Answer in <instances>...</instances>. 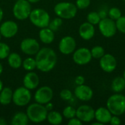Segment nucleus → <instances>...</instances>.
I'll return each mask as SVG.
<instances>
[{
    "instance_id": "1",
    "label": "nucleus",
    "mask_w": 125,
    "mask_h": 125,
    "mask_svg": "<svg viewBox=\"0 0 125 125\" xmlns=\"http://www.w3.org/2000/svg\"><path fill=\"white\" fill-rule=\"evenodd\" d=\"M57 59V54L53 49L42 48L35 55L37 69L42 73H48L55 67Z\"/></svg>"
},
{
    "instance_id": "2",
    "label": "nucleus",
    "mask_w": 125,
    "mask_h": 125,
    "mask_svg": "<svg viewBox=\"0 0 125 125\" xmlns=\"http://www.w3.org/2000/svg\"><path fill=\"white\" fill-rule=\"evenodd\" d=\"M26 113L30 122L33 123H41L46 120L48 111L44 105L35 102L27 107Z\"/></svg>"
},
{
    "instance_id": "3",
    "label": "nucleus",
    "mask_w": 125,
    "mask_h": 125,
    "mask_svg": "<svg viewBox=\"0 0 125 125\" xmlns=\"http://www.w3.org/2000/svg\"><path fill=\"white\" fill-rule=\"evenodd\" d=\"M106 107L112 115L122 116L125 113V96L116 93L109 97L106 103Z\"/></svg>"
},
{
    "instance_id": "4",
    "label": "nucleus",
    "mask_w": 125,
    "mask_h": 125,
    "mask_svg": "<svg viewBox=\"0 0 125 125\" xmlns=\"http://www.w3.org/2000/svg\"><path fill=\"white\" fill-rule=\"evenodd\" d=\"M54 13L62 19H72L75 17L78 8L76 5L69 1H61L57 3L53 8Z\"/></svg>"
},
{
    "instance_id": "5",
    "label": "nucleus",
    "mask_w": 125,
    "mask_h": 125,
    "mask_svg": "<svg viewBox=\"0 0 125 125\" xmlns=\"http://www.w3.org/2000/svg\"><path fill=\"white\" fill-rule=\"evenodd\" d=\"M29 18L34 26L40 29L48 27L51 21L49 13L42 8H35L31 10Z\"/></svg>"
},
{
    "instance_id": "6",
    "label": "nucleus",
    "mask_w": 125,
    "mask_h": 125,
    "mask_svg": "<svg viewBox=\"0 0 125 125\" xmlns=\"http://www.w3.org/2000/svg\"><path fill=\"white\" fill-rule=\"evenodd\" d=\"M31 11V3L27 0H17L12 7L13 15L19 21H24L29 18Z\"/></svg>"
},
{
    "instance_id": "7",
    "label": "nucleus",
    "mask_w": 125,
    "mask_h": 125,
    "mask_svg": "<svg viewBox=\"0 0 125 125\" xmlns=\"http://www.w3.org/2000/svg\"><path fill=\"white\" fill-rule=\"evenodd\" d=\"M31 100V90L24 86H20L13 91L12 103L18 106L23 107L27 105Z\"/></svg>"
},
{
    "instance_id": "8",
    "label": "nucleus",
    "mask_w": 125,
    "mask_h": 125,
    "mask_svg": "<svg viewBox=\"0 0 125 125\" xmlns=\"http://www.w3.org/2000/svg\"><path fill=\"white\" fill-rule=\"evenodd\" d=\"M98 28L101 34L108 38L114 37L117 31L115 21L108 17L100 20L98 23Z\"/></svg>"
},
{
    "instance_id": "9",
    "label": "nucleus",
    "mask_w": 125,
    "mask_h": 125,
    "mask_svg": "<svg viewBox=\"0 0 125 125\" xmlns=\"http://www.w3.org/2000/svg\"><path fill=\"white\" fill-rule=\"evenodd\" d=\"M21 51L26 55L35 56L40 49L39 42L34 38L27 37L23 39L20 44Z\"/></svg>"
},
{
    "instance_id": "10",
    "label": "nucleus",
    "mask_w": 125,
    "mask_h": 125,
    "mask_svg": "<svg viewBox=\"0 0 125 125\" xmlns=\"http://www.w3.org/2000/svg\"><path fill=\"white\" fill-rule=\"evenodd\" d=\"M53 97V89L48 86H42L37 89L34 93V99L36 103L45 105L46 103L51 102Z\"/></svg>"
},
{
    "instance_id": "11",
    "label": "nucleus",
    "mask_w": 125,
    "mask_h": 125,
    "mask_svg": "<svg viewBox=\"0 0 125 125\" xmlns=\"http://www.w3.org/2000/svg\"><path fill=\"white\" fill-rule=\"evenodd\" d=\"M73 53V60L78 65H86L89 64L92 59L91 51L85 47L75 49Z\"/></svg>"
},
{
    "instance_id": "12",
    "label": "nucleus",
    "mask_w": 125,
    "mask_h": 125,
    "mask_svg": "<svg viewBox=\"0 0 125 125\" xmlns=\"http://www.w3.org/2000/svg\"><path fill=\"white\" fill-rule=\"evenodd\" d=\"M58 47L60 53L70 55L76 49V41L72 36H65L60 40Z\"/></svg>"
},
{
    "instance_id": "13",
    "label": "nucleus",
    "mask_w": 125,
    "mask_h": 125,
    "mask_svg": "<svg viewBox=\"0 0 125 125\" xmlns=\"http://www.w3.org/2000/svg\"><path fill=\"white\" fill-rule=\"evenodd\" d=\"M94 112L95 111L92 106L82 105L76 109V117L82 122L89 123L94 119Z\"/></svg>"
},
{
    "instance_id": "14",
    "label": "nucleus",
    "mask_w": 125,
    "mask_h": 125,
    "mask_svg": "<svg viewBox=\"0 0 125 125\" xmlns=\"http://www.w3.org/2000/svg\"><path fill=\"white\" fill-rule=\"evenodd\" d=\"M18 31V26L13 21H6L0 25V34L4 38H12L17 34Z\"/></svg>"
},
{
    "instance_id": "15",
    "label": "nucleus",
    "mask_w": 125,
    "mask_h": 125,
    "mask_svg": "<svg viewBox=\"0 0 125 125\" xmlns=\"http://www.w3.org/2000/svg\"><path fill=\"white\" fill-rule=\"evenodd\" d=\"M100 67L105 73L114 72L117 66V62L114 56L111 53H105L100 59Z\"/></svg>"
},
{
    "instance_id": "16",
    "label": "nucleus",
    "mask_w": 125,
    "mask_h": 125,
    "mask_svg": "<svg viewBox=\"0 0 125 125\" xmlns=\"http://www.w3.org/2000/svg\"><path fill=\"white\" fill-rule=\"evenodd\" d=\"M74 94L79 100L89 101L94 95L92 89L85 84L78 85L74 90Z\"/></svg>"
},
{
    "instance_id": "17",
    "label": "nucleus",
    "mask_w": 125,
    "mask_h": 125,
    "mask_svg": "<svg viewBox=\"0 0 125 125\" xmlns=\"http://www.w3.org/2000/svg\"><path fill=\"white\" fill-rule=\"evenodd\" d=\"M23 86L29 90L36 89L40 84V78L34 71L28 72L23 78Z\"/></svg>"
},
{
    "instance_id": "18",
    "label": "nucleus",
    "mask_w": 125,
    "mask_h": 125,
    "mask_svg": "<svg viewBox=\"0 0 125 125\" xmlns=\"http://www.w3.org/2000/svg\"><path fill=\"white\" fill-rule=\"evenodd\" d=\"M78 34L80 37L84 40H89L94 37L95 34V28L94 26L90 23L84 22L79 26Z\"/></svg>"
},
{
    "instance_id": "19",
    "label": "nucleus",
    "mask_w": 125,
    "mask_h": 125,
    "mask_svg": "<svg viewBox=\"0 0 125 125\" xmlns=\"http://www.w3.org/2000/svg\"><path fill=\"white\" fill-rule=\"evenodd\" d=\"M112 114L107 108V107H100L94 112V119L103 125L109 123Z\"/></svg>"
},
{
    "instance_id": "20",
    "label": "nucleus",
    "mask_w": 125,
    "mask_h": 125,
    "mask_svg": "<svg viewBox=\"0 0 125 125\" xmlns=\"http://www.w3.org/2000/svg\"><path fill=\"white\" fill-rule=\"evenodd\" d=\"M39 39L43 44L50 45L51 44L55 39V34L54 31H52L48 27H45L40 29L39 31Z\"/></svg>"
},
{
    "instance_id": "21",
    "label": "nucleus",
    "mask_w": 125,
    "mask_h": 125,
    "mask_svg": "<svg viewBox=\"0 0 125 125\" xmlns=\"http://www.w3.org/2000/svg\"><path fill=\"white\" fill-rule=\"evenodd\" d=\"M7 63L9 66L12 69H19L22 67L23 59L20 54L15 52H12L9 54L7 56Z\"/></svg>"
},
{
    "instance_id": "22",
    "label": "nucleus",
    "mask_w": 125,
    "mask_h": 125,
    "mask_svg": "<svg viewBox=\"0 0 125 125\" xmlns=\"http://www.w3.org/2000/svg\"><path fill=\"white\" fill-rule=\"evenodd\" d=\"M13 91L10 87H3L0 92V104L7 105L12 102Z\"/></svg>"
},
{
    "instance_id": "23",
    "label": "nucleus",
    "mask_w": 125,
    "mask_h": 125,
    "mask_svg": "<svg viewBox=\"0 0 125 125\" xmlns=\"http://www.w3.org/2000/svg\"><path fill=\"white\" fill-rule=\"evenodd\" d=\"M29 122L26 113L19 111L15 113L11 119V125H27Z\"/></svg>"
},
{
    "instance_id": "24",
    "label": "nucleus",
    "mask_w": 125,
    "mask_h": 125,
    "mask_svg": "<svg viewBox=\"0 0 125 125\" xmlns=\"http://www.w3.org/2000/svg\"><path fill=\"white\" fill-rule=\"evenodd\" d=\"M46 120L52 125H59L63 122V116L61 113L56 111H48Z\"/></svg>"
},
{
    "instance_id": "25",
    "label": "nucleus",
    "mask_w": 125,
    "mask_h": 125,
    "mask_svg": "<svg viewBox=\"0 0 125 125\" xmlns=\"http://www.w3.org/2000/svg\"><path fill=\"white\" fill-rule=\"evenodd\" d=\"M111 89L116 93H121L125 89V80L123 77H116L111 83Z\"/></svg>"
},
{
    "instance_id": "26",
    "label": "nucleus",
    "mask_w": 125,
    "mask_h": 125,
    "mask_svg": "<svg viewBox=\"0 0 125 125\" xmlns=\"http://www.w3.org/2000/svg\"><path fill=\"white\" fill-rule=\"evenodd\" d=\"M22 67L27 72L33 71L34 70L37 69V64L35 58L33 57H27L22 62Z\"/></svg>"
},
{
    "instance_id": "27",
    "label": "nucleus",
    "mask_w": 125,
    "mask_h": 125,
    "mask_svg": "<svg viewBox=\"0 0 125 125\" xmlns=\"http://www.w3.org/2000/svg\"><path fill=\"white\" fill-rule=\"evenodd\" d=\"M62 116L67 119H70L76 116V109L73 106L68 105L65 107L62 111Z\"/></svg>"
},
{
    "instance_id": "28",
    "label": "nucleus",
    "mask_w": 125,
    "mask_h": 125,
    "mask_svg": "<svg viewBox=\"0 0 125 125\" xmlns=\"http://www.w3.org/2000/svg\"><path fill=\"white\" fill-rule=\"evenodd\" d=\"M62 23H63L62 18H61L59 17H57V18H53L52 21H50V23H49V25H48V27L50 28L52 31H53L55 32V31H58L60 29Z\"/></svg>"
},
{
    "instance_id": "29",
    "label": "nucleus",
    "mask_w": 125,
    "mask_h": 125,
    "mask_svg": "<svg viewBox=\"0 0 125 125\" xmlns=\"http://www.w3.org/2000/svg\"><path fill=\"white\" fill-rule=\"evenodd\" d=\"M90 51H91L92 58H94V59H100L105 53V49L103 48V47H102L100 45L94 46Z\"/></svg>"
},
{
    "instance_id": "30",
    "label": "nucleus",
    "mask_w": 125,
    "mask_h": 125,
    "mask_svg": "<svg viewBox=\"0 0 125 125\" xmlns=\"http://www.w3.org/2000/svg\"><path fill=\"white\" fill-rule=\"evenodd\" d=\"M86 19H87V21L92 24H93L94 26L98 24L101 20L99 14L97 12H95V11H92V12H90L87 16H86Z\"/></svg>"
},
{
    "instance_id": "31",
    "label": "nucleus",
    "mask_w": 125,
    "mask_h": 125,
    "mask_svg": "<svg viewBox=\"0 0 125 125\" xmlns=\"http://www.w3.org/2000/svg\"><path fill=\"white\" fill-rule=\"evenodd\" d=\"M10 53V46L4 42H0V59H7Z\"/></svg>"
},
{
    "instance_id": "32",
    "label": "nucleus",
    "mask_w": 125,
    "mask_h": 125,
    "mask_svg": "<svg viewBox=\"0 0 125 125\" xmlns=\"http://www.w3.org/2000/svg\"><path fill=\"white\" fill-rule=\"evenodd\" d=\"M108 16L114 21H116L122 16V11L118 7H111L108 11Z\"/></svg>"
},
{
    "instance_id": "33",
    "label": "nucleus",
    "mask_w": 125,
    "mask_h": 125,
    "mask_svg": "<svg viewBox=\"0 0 125 125\" xmlns=\"http://www.w3.org/2000/svg\"><path fill=\"white\" fill-rule=\"evenodd\" d=\"M115 22L117 30L123 34H125V16L122 15L119 18L115 21Z\"/></svg>"
},
{
    "instance_id": "34",
    "label": "nucleus",
    "mask_w": 125,
    "mask_h": 125,
    "mask_svg": "<svg viewBox=\"0 0 125 125\" xmlns=\"http://www.w3.org/2000/svg\"><path fill=\"white\" fill-rule=\"evenodd\" d=\"M59 95H60V97L63 100H65V101H69V100H70L73 98V93H72V92L70 90L67 89H62L60 92Z\"/></svg>"
},
{
    "instance_id": "35",
    "label": "nucleus",
    "mask_w": 125,
    "mask_h": 125,
    "mask_svg": "<svg viewBox=\"0 0 125 125\" xmlns=\"http://www.w3.org/2000/svg\"><path fill=\"white\" fill-rule=\"evenodd\" d=\"M91 4V0H76L75 5L79 10H84L88 8Z\"/></svg>"
},
{
    "instance_id": "36",
    "label": "nucleus",
    "mask_w": 125,
    "mask_h": 125,
    "mask_svg": "<svg viewBox=\"0 0 125 125\" xmlns=\"http://www.w3.org/2000/svg\"><path fill=\"white\" fill-rule=\"evenodd\" d=\"M121 119L119 117V116H116V115H112V117L110 121V124L111 125H119L121 124Z\"/></svg>"
},
{
    "instance_id": "37",
    "label": "nucleus",
    "mask_w": 125,
    "mask_h": 125,
    "mask_svg": "<svg viewBox=\"0 0 125 125\" xmlns=\"http://www.w3.org/2000/svg\"><path fill=\"white\" fill-rule=\"evenodd\" d=\"M67 124L69 125H83V122L78 118H77L75 116V117H73V118L69 119Z\"/></svg>"
},
{
    "instance_id": "38",
    "label": "nucleus",
    "mask_w": 125,
    "mask_h": 125,
    "mask_svg": "<svg viewBox=\"0 0 125 125\" xmlns=\"http://www.w3.org/2000/svg\"><path fill=\"white\" fill-rule=\"evenodd\" d=\"M75 83L77 86L84 84L85 83V78L83 75H78L75 78Z\"/></svg>"
},
{
    "instance_id": "39",
    "label": "nucleus",
    "mask_w": 125,
    "mask_h": 125,
    "mask_svg": "<svg viewBox=\"0 0 125 125\" xmlns=\"http://www.w3.org/2000/svg\"><path fill=\"white\" fill-rule=\"evenodd\" d=\"M100 17L101 19H103V18H105L108 17V11L106 10H101L99 12H98Z\"/></svg>"
},
{
    "instance_id": "40",
    "label": "nucleus",
    "mask_w": 125,
    "mask_h": 125,
    "mask_svg": "<svg viewBox=\"0 0 125 125\" xmlns=\"http://www.w3.org/2000/svg\"><path fill=\"white\" fill-rule=\"evenodd\" d=\"M44 105H45V108H46V110H47L48 111H52L53 108V104L51 102H49V103H46V104Z\"/></svg>"
},
{
    "instance_id": "41",
    "label": "nucleus",
    "mask_w": 125,
    "mask_h": 125,
    "mask_svg": "<svg viewBox=\"0 0 125 125\" xmlns=\"http://www.w3.org/2000/svg\"><path fill=\"white\" fill-rule=\"evenodd\" d=\"M7 125V122L4 118L0 117V125Z\"/></svg>"
},
{
    "instance_id": "42",
    "label": "nucleus",
    "mask_w": 125,
    "mask_h": 125,
    "mask_svg": "<svg viewBox=\"0 0 125 125\" xmlns=\"http://www.w3.org/2000/svg\"><path fill=\"white\" fill-rule=\"evenodd\" d=\"M3 17H4V11H3V10L1 9V7H0V22L2 21Z\"/></svg>"
},
{
    "instance_id": "43",
    "label": "nucleus",
    "mask_w": 125,
    "mask_h": 125,
    "mask_svg": "<svg viewBox=\"0 0 125 125\" xmlns=\"http://www.w3.org/2000/svg\"><path fill=\"white\" fill-rule=\"evenodd\" d=\"M29 2H30L31 4H35V3H37L39 2L40 0H27Z\"/></svg>"
},
{
    "instance_id": "44",
    "label": "nucleus",
    "mask_w": 125,
    "mask_h": 125,
    "mask_svg": "<svg viewBox=\"0 0 125 125\" xmlns=\"http://www.w3.org/2000/svg\"><path fill=\"white\" fill-rule=\"evenodd\" d=\"M2 73H3V66H2L1 63L0 62V75H1Z\"/></svg>"
},
{
    "instance_id": "45",
    "label": "nucleus",
    "mask_w": 125,
    "mask_h": 125,
    "mask_svg": "<svg viewBox=\"0 0 125 125\" xmlns=\"http://www.w3.org/2000/svg\"><path fill=\"white\" fill-rule=\"evenodd\" d=\"M3 87H4V86H3V82H2L1 80L0 79V92L1 91V89H3Z\"/></svg>"
},
{
    "instance_id": "46",
    "label": "nucleus",
    "mask_w": 125,
    "mask_h": 125,
    "mask_svg": "<svg viewBox=\"0 0 125 125\" xmlns=\"http://www.w3.org/2000/svg\"><path fill=\"white\" fill-rule=\"evenodd\" d=\"M92 125H103L102 123H100V122H94V123H92Z\"/></svg>"
},
{
    "instance_id": "47",
    "label": "nucleus",
    "mask_w": 125,
    "mask_h": 125,
    "mask_svg": "<svg viewBox=\"0 0 125 125\" xmlns=\"http://www.w3.org/2000/svg\"><path fill=\"white\" fill-rule=\"evenodd\" d=\"M123 78H124V79L125 80V70L124 71V73H123V76H122Z\"/></svg>"
},
{
    "instance_id": "48",
    "label": "nucleus",
    "mask_w": 125,
    "mask_h": 125,
    "mask_svg": "<svg viewBox=\"0 0 125 125\" xmlns=\"http://www.w3.org/2000/svg\"><path fill=\"white\" fill-rule=\"evenodd\" d=\"M1 37H2V36H1V34H0V42H1Z\"/></svg>"
},
{
    "instance_id": "49",
    "label": "nucleus",
    "mask_w": 125,
    "mask_h": 125,
    "mask_svg": "<svg viewBox=\"0 0 125 125\" xmlns=\"http://www.w3.org/2000/svg\"><path fill=\"white\" fill-rule=\"evenodd\" d=\"M123 1H125V0H123Z\"/></svg>"
}]
</instances>
